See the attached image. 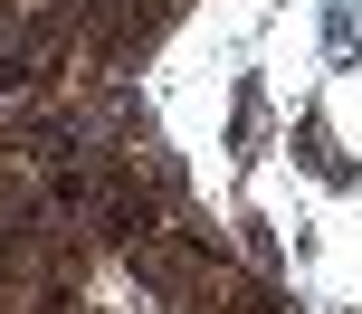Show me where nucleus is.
<instances>
[{
  "instance_id": "f257e3e1",
  "label": "nucleus",
  "mask_w": 362,
  "mask_h": 314,
  "mask_svg": "<svg viewBox=\"0 0 362 314\" xmlns=\"http://www.w3.org/2000/svg\"><path fill=\"white\" fill-rule=\"evenodd\" d=\"M296 152H305V171H315V181H334V191L353 181V162H344V152H334V133H325V114H305V124H296Z\"/></svg>"
}]
</instances>
